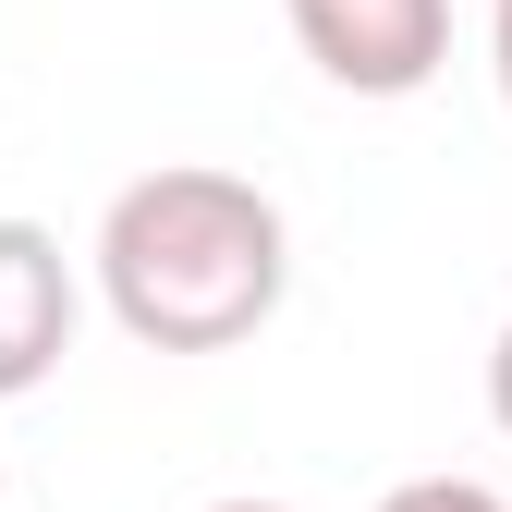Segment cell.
<instances>
[{"label": "cell", "mask_w": 512, "mask_h": 512, "mask_svg": "<svg viewBox=\"0 0 512 512\" xmlns=\"http://www.w3.org/2000/svg\"><path fill=\"white\" fill-rule=\"evenodd\" d=\"M281 293H293L281 196L220 159H159L98 220V305L147 354H232L281 317Z\"/></svg>", "instance_id": "1"}, {"label": "cell", "mask_w": 512, "mask_h": 512, "mask_svg": "<svg viewBox=\"0 0 512 512\" xmlns=\"http://www.w3.org/2000/svg\"><path fill=\"white\" fill-rule=\"evenodd\" d=\"M305 61L354 98H415L452 61V0H281Z\"/></svg>", "instance_id": "2"}, {"label": "cell", "mask_w": 512, "mask_h": 512, "mask_svg": "<svg viewBox=\"0 0 512 512\" xmlns=\"http://www.w3.org/2000/svg\"><path fill=\"white\" fill-rule=\"evenodd\" d=\"M74 317H86V293H74L61 232L49 220H0V403H25L74 354Z\"/></svg>", "instance_id": "3"}, {"label": "cell", "mask_w": 512, "mask_h": 512, "mask_svg": "<svg viewBox=\"0 0 512 512\" xmlns=\"http://www.w3.org/2000/svg\"><path fill=\"white\" fill-rule=\"evenodd\" d=\"M378 512H512V500H500L488 476H403Z\"/></svg>", "instance_id": "4"}, {"label": "cell", "mask_w": 512, "mask_h": 512, "mask_svg": "<svg viewBox=\"0 0 512 512\" xmlns=\"http://www.w3.org/2000/svg\"><path fill=\"white\" fill-rule=\"evenodd\" d=\"M488 415H500V439H512V317H500V342H488Z\"/></svg>", "instance_id": "5"}, {"label": "cell", "mask_w": 512, "mask_h": 512, "mask_svg": "<svg viewBox=\"0 0 512 512\" xmlns=\"http://www.w3.org/2000/svg\"><path fill=\"white\" fill-rule=\"evenodd\" d=\"M488 74H500V110H512V0H488Z\"/></svg>", "instance_id": "6"}, {"label": "cell", "mask_w": 512, "mask_h": 512, "mask_svg": "<svg viewBox=\"0 0 512 512\" xmlns=\"http://www.w3.org/2000/svg\"><path fill=\"white\" fill-rule=\"evenodd\" d=\"M208 512H293V500H208Z\"/></svg>", "instance_id": "7"}]
</instances>
